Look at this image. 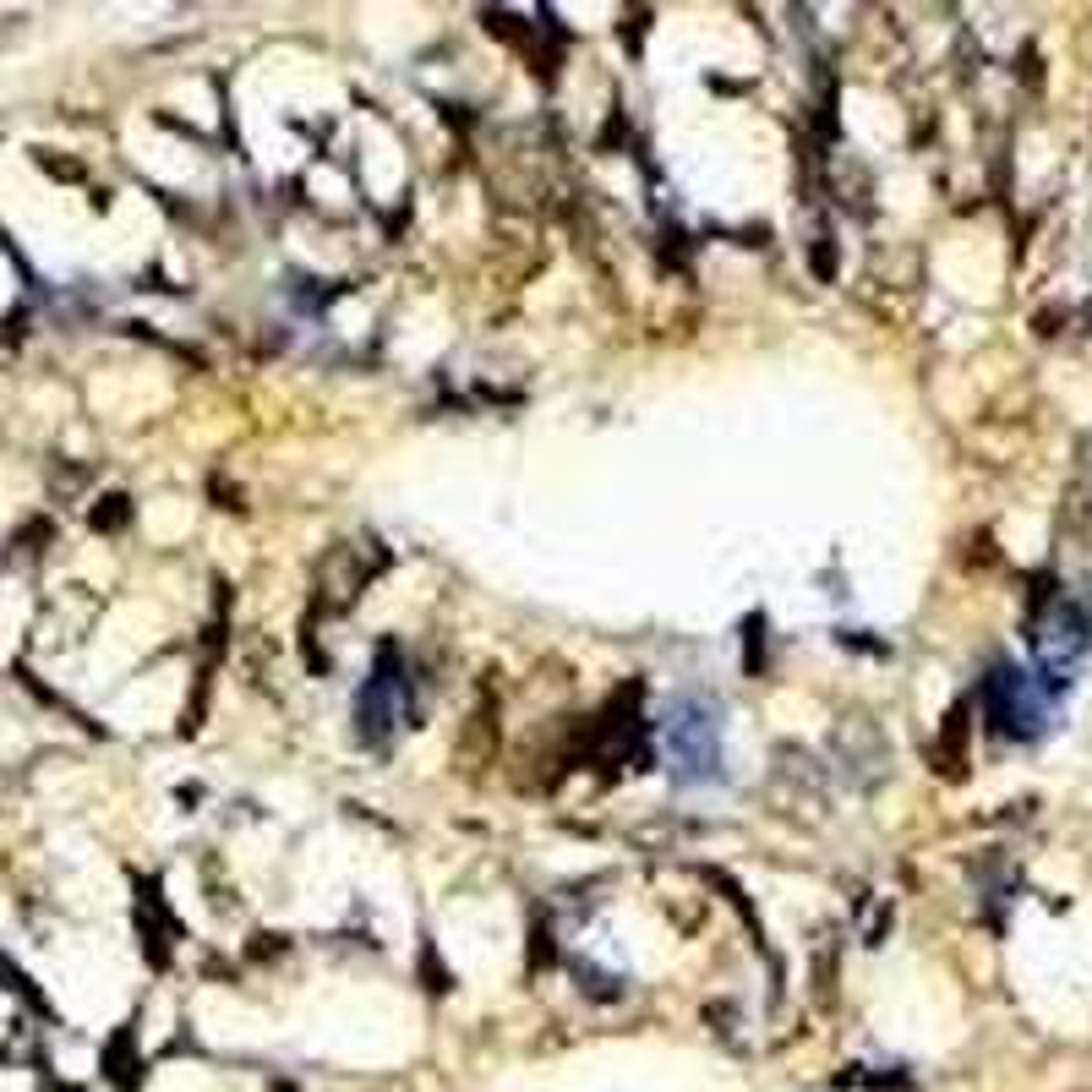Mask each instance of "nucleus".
<instances>
[{
  "mask_svg": "<svg viewBox=\"0 0 1092 1092\" xmlns=\"http://www.w3.org/2000/svg\"><path fill=\"white\" fill-rule=\"evenodd\" d=\"M666 748H672V760H678V776H710L716 765V721L700 716L694 705H683L678 716L666 721Z\"/></svg>",
  "mask_w": 1092,
  "mask_h": 1092,
  "instance_id": "1",
  "label": "nucleus"
}]
</instances>
